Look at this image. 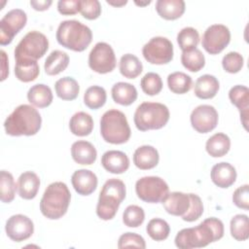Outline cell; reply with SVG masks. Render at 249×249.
I'll return each instance as SVG.
<instances>
[{
	"instance_id": "obj_27",
	"label": "cell",
	"mask_w": 249,
	"mask_h": 249,
	"mask_svg": "<svg viewBox=\"0 0 249 249\" xmlns=\"http://www.w3.org/2000/svg\"><path fill=\"white\" fill-rule=\"evenodd\" d=\"M40 74V67L37 60L18 59L16 60L15 75L18 80L23 83H29L37 79Z\"/></svg>"
},
{
	"instance_id": "obj_18",
	"label": "cell",
	"mask_w": 249,
	"mask_h": 249,
	"mask_svg": "<svg viewBox=\"0 0 249 249\" xmlns=\"http://www.w3.org/2000/svg\"><path fill=\"white\" fill-rule=\"evenodd\" d=\"M101 164L110 173L122 174L128 169L129 159L122 151L110 150L102 155Z\"/></svg>"
},
{
	"instance_id": "obj_9",
	"label": "cell",
	"mask_w": 249,
	"mask_h": 249,
	"mask_svg": "<svg viewBox=\"0 0 249 249\" xmlns=\"http://www.w3.org/2000/svg\"><path fill=\"white\" fill-rule=\"evenodd\" d=\"M137 196L149 203L162 202L169 194L167 183L158 176H145L138 179L135 183Z\"/></svg>"
},
{
	"instance_id": "obj_37",
	"label": "cell",
	"mask_w": 249,
	"mask_h": 249,
	"mask_svg": "<svg viewBox=\"0 0 249 249\" xmlns=\"http://www.w3.org/2000/svg\"><path fill=\"white\" fill-rule=\"evenodd\" d=\"M181 62L187 70L198 72L205 65V57L201 51L196 48L188 52H183L181 54Z\"/></svg>"
},
{
	"instance_id": "obj_38",
	"label": "cell",
	"mask_w": 249,
	"mask_h": 249,
	"mask_svg": "<svg viewBox=\"0 0 249 249\" xmlns=\"http://www.w3.org/2000/svg\"><path fill=\"white\" fill-rule=\"evenodd\" d=\"M107 99L106 90L104 88L99 86H91L89 87L84 94V103L89 109L96 110L101 108Z\"/></svg>"
},
{
	"instance_id": "obj_34",
	"label": "cell",
	"mask_w": 249,
	"mask_h": 249,
	"mask_svg": "<svg viewBox=\"0 0 249 249\" xmlns=\"http://www.w3.org/2000/svg\"><path fill=\"white\" fill-rule=\"evenodd\" d=\"M167 86L173 93L184 94L192 89L193 80L186 73L177 71L167 76Z\"/></svg>"
},
{
	"instance_id": "obj_16",
	"label": "cell",
	"mask_w": 249,
	"mask_h": 249,
	"mask_svg": "<svg viewBox=\"0 0 249 249\" xmlns=\"http://www.w3.org/2000/svg\"><path fill=\"white\" fill-rule=\"evenodd\" d=\"M229 98L238 110L240 114V121L247 130L248 116H249V89L245 86L236 85L229 91Z\"/></svg>"
},
{
	"instance_id": "obj_28",
	"label": "cell",
	"mask_w": 249,
	"mask_h": 249,
	"mask_svg": "<svg viewBox=\"0 0 249 249\" xmlns=\"http://www.w3.org/2000/svg\"><path fill=\"white\" fill-rule=\"evenodd\" d=\"M53 92L50 87L44 84L32 86L27 92L28 101L38 108H46L53 102Z\"/></svg>"
},
{
	"instance_id": "obj_15",
	"label": "cell",
	"mask_w": 249,
	"mask_h": 249,
	"mask_svg": "<svg viewBox=\"0 0 249 249\" xmlns=\"http://www.w3.org/2000/svg\"><path fill=\"white\" fill-rule=\"evenodd\" d=\"M5 231L10 239L16 242H21L33 234L34 224L27 216L16 214L7 220Z\"/></svg>"
},
{
	"instance_id": "obj_46",
	"label": "cell",
	"mask_w": 249,
	"mask_h": 249,
	"mask_svg": "<svg viewBox=\"0 0 249 249\" xmlns=\"http://www.w3.org/2000/svg\"><path fill=\"white\" fill-rule=\"evenodd\" d=\"M118 247L119 248L136 247V248L145 249L146 243L144 238L140 234H137L135 232H125L119 237Z\"/></svg>"
},
{
	"instance_id": "obj_12",
	"label": "cell",
	"mask_w": 249,
	"mask_h": 249,
	"mask_svg": "<svg viewBox=\"0 0 249 249\" xmlns=\"http://www.w3.org/2000/svg\"><path fill=\"white\" fill-rule=\"evenodd\" d=\"M26 13L21 9L9 11L0 20V44L6 46L12 43L14 37L25 26Z\"/></svg>"
},
{
	"instance_id": "obj_4",
	"label": "cell",
	"mask_w": 249,
	"mask_h": 249,
	"mask_svg": "<svg viewBox=\"0 0 249 249\" xmlns=\"http://www.w3.org/2000/svg\"><path fill=\"white\" fill-rule=\"evenodd\" d=\"M55 37L62 47L74 52H83L91 43L92 32L81 21L69 19L59 23Z\"/></svg>"
},
{
	"instance_id": "obj_42",
	"label": "cell",
	"mask_w": 249,
	"mask_h": 249,
	"mask_svg": "<svg viewBox=\"0 0 249 249\" xmlns=\"http://www.w3.org/2000/svg\"><path fill=\"white\" fill-rule=\"evenodd\" d=\"M141 89L144 93L148 95H156L162 89V81L159 74L154 72H148L144 75L140 82Z\"/></svg>"
},
{
	"instance_id": "obj_20",
	"label": "cell",
	"mask_w": 249,
	"mask_h": 249,
	"mask_svg": "<svg viewBox=\"0 0 249 249\" xmlns=\"http://www.w3.org/2000/svg\"><path fill=\"white\" fill-rule=\"evenodd\" d=\"M161 203L168 214L182 217L190 207V196L182 192H172Z\"/></svg>"
},
{
	"instance_id": "obj_17",
	"label": "cell",
	"mask_w": 249,
	"mask_h": 249,
	"mask_svg": "<svg viewBox=\"0 0 249 249\" xmlns=\"http://www.w3.org/2000/svg\"><path fill=\"white\" fill-rule=\"evenodd\" d=\"M71 183L74 190L81 196H89L97 187L96 175L89 169H78L71 177Z\"/></svg>"
},
{
	"instance_id": "obj_45",
	"label": "cell",
	"mask_w": 249,
	"mask_h": 249,
	"mask_svg": "<svg viewBox=\"0 0 249 249\" xmlns=\"http://www.w3.org/2000/svg\"><path fill=\"white\" fill-rule=\"evenodd\" d=\"M80 13L82 16L89 20L99 18L101 15V5L98 0H81Z\"/></svg>"
},
{
	"instance_id": "obj_11",
	"label": "cell",
	"mask_w": 249,
	"mask_h": 249,
	"mask_svg": "<svg viewBox=\"0 0 249 249\" xmlns=\"http://www.w3.org/2000/svg\"><path fill=\"white\" fill-rule=\"evenodd\" d=\"M116 54L112 47L105 42L94 45L89 54V66L98 74H107L116 67Z\"/></svg>"
},
{
	"instance_id": "obj_51",
	"label": "cell",
	"mask_w": 249,
	"mask_h": 249,
	"mask_svg": "<svg viewBox=\"0 0 249 249\" xmlns=\"http://www.w3.org/2000/svg\"><path fill=\"white\" fill-rule=\"evenodd\" d=\"M109 5H112L114 7H122V6H124L127 1L126 0H122V1H111V0H107L106 1Z\"/></svg>"
},
{
	"instance_id": "obj_49",
	"label": "cell",
	"mask_w": 249,
	"mask_h": 249,
	"mask_svg": "<svg viewBox=\"0 0 249 249\" xmlns=\"http://www.w3.org/2000/svg\"><path fill=\"white\" fill-rule=\"evenodd\" d=\"M53 4L52 0H31L30 5L36 11H46Z\"/></svg>"
},
{
	"instance_id": "obj_30",
	"label": "cell",
	"mask_w": 249,
	"mask_h": 249,
	"mask_svg": "<svg viewBox=\"0 0 249 249\" xmlns=\"http://www.w3.org/2000/svg\"><path fill=\"white\" fill-rule=\"evenodd\" d=\"M231 148V139L230 137L223 133L217 132L213 134L205 144L206 152L213 158H221L227 155Z\"/></svg>"
},
{
	"instance_id": "obj_32",
	"label": "cell",
	"mask_w": 249,
	"mask_h": 249,
	"mask_svg": "<svg viewBox=\"0 0 249 249\" xmlns=\"http://www.w3.org/2000/svg\"><path fill=\"white\" fill-rule=\"evenodd\" d=\"M56 95L62 100H74L79 95L80 86L72 77H63L58 79L54 84Z\"/></svg>"
},
{
	"instance_id": "obj_13",
	"label": "cell",
	"mask_w": 249,
	"mask_h": 249,
	"mask_svg": "<svg viewBox=\"0 0 249 249\" xmlns=\"http://www.w3.org/2000/svg\"><path fill=\"white\" fill-rule=\"evenodd\" d=\"M231 41L230 29L224 24H212L203 33L201 45L210 54L223 52Z\"/></svg>"
},
{
	"instance_id": "obj_25",
	"label": "cell",
	"mask_w": 249,
	"mask_h": 249,
	"mask_svg": "<svg viewBox=\"0 0 249 249\" xmlns=\"http://www.w3.org/2000/svg\"><path fill=\"white\" fill-rule=\"evenodd\" d=\"M220 88L218 79L209 74H204L197 78L195 84V94L200 99H210L213 98Z\"/></svg>"
},
{
	"instance_id": "obj_19",
	"label": "cell",
	"mask_w": 249,
	"mask_h": 249,
	"mask_svg": "<svg viewBox=\"0 0 249 249\" xmlns=\"http://www.w3.org/2000/svg\"><path fill=\"white\" fill-rule=\"evenodd\" d=\"M211 180L219 188H229L236 180V170L229 162L222 161L216 163L211 169Z\"/></svg>"
},
{
	"instance_id": "obj_7",
	"label": "cell",
	"mask_w": 249,
	"mask_h": 249,
	"mask_svg": "<svg viewBox=\"0 0 249 249\" xmlns=\"http://www.w3.org/2000/svg\"><path fill=\"white\" fill-rule=\"evenodd\" d=\"M170 113L162 103L143 102L135 110L134 124L140 131L160 129L169 121Z\"/></svg>"
},
{
	"instance_id": "obj_6",
	"label": "cell",
	"mask_w": 249,
	"mask_h": 249,
	"mask_svg": "<svg viewBox=\"0 0 249 249\" xmlns=\"http://www.w3.org/2000/svg\"><path fill=\"white\" fill-rule=\"evenodd\" d=\"M100 133L107 143H126L130 138L131 130L125 115L117 109L106 111L100 120Z\"/></svg>"
},
{
	"instance_id": "obj_23",
	"label": "cell",
	"mask_w": 249,
	"mask_h": 249,
	"mask_svg": "<svg viewBox=\"0 0 249 249\" xmlns=\"http://www.w3.org/2000/svg\"><path fill=\"white\" fill-rule=\"evenodd\" d=\"M40 179L33 171L21 173L18 180V195L23 199H33L39 191Z\"/></svg>"
},
{
	"instance_id": "obj_14",
	"label": "cell",
	"mask_w": 249,
	"mask_h": 249,
	"mask_svg": "<svg viewBox=\"0 0 249 249\" xmlns=\"http://www.w3.org/2000/svg\"><path fill=\"white\" fill-rule=\"evenodd\" d=\"M217 110L207 104L196 107L191 113V124L193 128L199 133H207L212 131L218 124Z\"/></svg>"
},
{
	"instance_id": "obj_29",
	"label": "cell",
	"mask_w": 249,
	"mask_h": 249,
	"mask_svg": "<svg viewBox=\"0 0 249 249\" xmlns=\"http://www.w3.org/2000/svg\"><path fill=\"white\" fill-rule=\"evenodd\" d=\"M69 128L76 136H88L93 129V120L86 112H77L69 121Z\"/></svg>"
},
{
	"instance_id": "obj_40",
	"label": "cell",
	"mask_w": 249,
	"mask_h": 249,
	"mask_svg": "<svg viewBox=\"0 0 249 249\" xmlns=\"http://www.w3.org/2000/svg\"><path fill=\"white\" fill-rule=\"evenodd\" d=\"M146 231L148 235L156 241H162L166 239L170 232V227L168 223L160 218H154L149 221Z\"/></svg>"
},
{
	"instance_id": "obj_3",
	"label": "cell",
	"mask_w": 249,
	"mask_h": 249,
	"mask_svg": "<svg viewBox=\"0 0 249 249\" xmlns=\"http://www.w3.org/2000/svg\"><path fill=\"white\" fill-rule=\"evenodd\" d=\"M71 194L67 185L63 182L50 184L41 198V213L48 219L57 220L64 216L68 210Z\"/></svg>"
},
{
	"instance_id": "obj_48",
	"label": "cell",
	"mask_w": 249,
	"mask_h": 249,
	"mask_svg": "<svg viewBox=\"0 0 249 249\" xmlns=\"http://www.w3.org/2000/svg\"><path fill=\"white\" fill-rule=\"evenodd\" d=\"M81 0H59L57 2V11L63 16L75 15L80 12Z\"/></svg>"
},
{
	"instance_id": "obj_35",
	"label": "cell",
	"mask_w": 249,
	"mask_h": 249,
	"mask_svg": "<svg viewBox=\"0 0 249 249\" xmlns=\"http://www.w3.org/2000/svg\"><path fill=\"white\" fill-rule=\"evenodd\" d=\"M230 230L231 236L237 241L247 240L249 237V221L245 214H237L231 220Z\"/></svg>"
},
{
	"instance_id": "obj_8",
	"label": "cell",
	"mask_w": 249,
	"mask_h": 249,
	"mask_svg": "<svg viewBox=\"0 0 249 249\" xmlns=\"http://www.w3.org/2000/svg\"><path fill=\"white\" fill-rule=\"evenodd\" d=\"M49 49L48 38L39 31H30L18 42L15 49V59H34L44 56Z\"/></svg>"
},
{
	"instance_id": "obj_24",
	"label": "cell",
	"mask_w": 249,
	"mask_h": 249,
	"mask_svg": "<svg viewBox=\"0 0 249 249\" xmlns=\"http://www.w3.org/2000/svg\"><path fill=\"white\" fill-rule=\"evenodd\" d=\"M185 2L183 0H158L156 11L159 16L166 20H174L185 13Z\"/></svg>"
},
{
	"instance_id": "obj_10",
	"label": "cell",
	"mask_w": 249,
	"mask_h": 249,
	"mask_svg": "<svg viewBox=\"0 0 249 249\" xmlns=\"http://www.w3.org/2000/svg\"><path fill=\"white\" fill-rule=\"evenodd\" d=\"M142 54L151 64H167L173 58V45L165 37H153L144 45Z\"/></svg>"
},
{
	"instance_id": "obj_1",
	"label": "cell",
	"mask_w": 249,
	"mask_h": 249,
	"mask_svg": "<svg viewBox=\"0 0 249 249\" xmlns=\"http://www.w3.org/2000/svg\"><path fill=\"white\" fill-rule=\"evenodd\" d=\"M224 236V224L215 217L202 221L195 228L183 229L175 236V245L180 249L205 247Z\"/></svg>"
},
{
	"instance_id": "obj_2",
	"label": "cell",
	"mask_w": 249,
	"mask_h": 249,
	"mask_svg": "<svg viewBox=\"0 0 249 249\" xmlns=\"http://www.w3.org/2000/svg\"><path fill=\"white\" fill-rule=\"evenodd\" d=\"M41 124L40 113L28 104L18 106L4 122L5 131L11 136L35 135L40 130Z\"/></svg>"
},
{
	"instance_id": "obj_5",
	"label": "cell",
	"mask_w": 249,
	"mask_h": 249,
	"mask_svg": "<svg viewBox=\"0 0 249 249\" xmlns=\"http://www.w3.org/2000/svg\"><path fill=\"white\" fill-rule=\"evenodd\" d=\"M125 185L122 180L117 178L107 180L99 194L96 215L104 221L113 219L120 204L125 198Z\"/></svg>"
},
{
	"instance_id": "obj_33",
	"label": "cell",
	"mask_w": 249,
	"mask_h": 249,
	"mask_svg": "<svg viewBox=\"0 0 249 249\" xmlns=\"http://www.w3.org/2000/svg\"><path fill=\"white\" fill-rule=\"evenodd\" d=\"M143 70L142 62L137 56L131 53L124 54L120 59V72L127 79H135Z\"/></svg>"
},
{
	"instance_id": "obj_31",
	"label": "cell",
	"mask_w": 249,
	"mask_h": 249,
	"mask_svg": "<svg viewBox=\"0 0 249 249\" xmlns=\"http://www.w3.org/2000/svg\"><path fill=\"white\" fill-rule=\"evenodd\" d=\"M69 64V56L66 53L55 50L53 51L45 60L44 69L47 75L55 76L63 72Z\"/></svg>"
},
{
	"instance_id": "obj_21",
	"label": "cell",
	"mask_w": 249,
	"mask_h": 249,
	"mask_svg": "<svg viewBox=\"0 0 249 249\" xmlns=\"http://www.w3.org/2000/svg\"><path fill=\"white\" fill-rule=\"evenodd\" d=\"M160 156L158 150L150 145L138 147L133 154V163L142 170H148L156 167L159 163Z\"/></svg>"
},
{
	"instance_id": "obj_36",
	"label": "cell",
	"mask_w": 249,
	"mask_h": 249,
	"mask_svg": "<svg viewBox=\"0 0 249 249\" xmlns=\"http://www.w3.org/2000/svg\"><path fill=\"white\" fill-rule=\"evenodd\" d=\"M18 184H16L13 175L6 171L1 170L0 172V198L4 203H10L14 200Z\"/></svg>"
},
{
	"instance_id": "obj_44",
	"label": "cell",
	"mask_w": 249,
	"mask_h": 249,
	"mask_svg": "<svg viewBox=\"0 0 249 249\" xmlns=\"http://www.w3.org/2000/svg\"><path fill=\"white\" fill-rule=\"evenodd\" d=\"M190 196V207L188 211L182 216V219L186 222L196 221L203 213V204L200 197L195 194H189Z\"/></svg>"
},
{
	"instance_id": "obj_22",
	"label": "cell",
	"mask_w": 249,
	"mask_h": 249,
	"mask_svg": "<svg viewBox=\"0 0 249 249\" xmlns=\"http://www.w3.org/2000/svg\"><path fill=\"white\" fill-rule=\"evenodd\" d=\"M71 156L75 162L84 165H90L96 160L97 152L90 142L79 140L72 144Z\"/></svg>"
},
{
	"instance_id": "obj_41",
	"label": "cell",
	"mask_w": 249,
	"mask_h": 249,
	"mask_svg": "<svg viewBox=\"0 0 249 249\" xmlns=\"http://www.w3.org/2000/svg\"><path fill=\"white\" fill-rule=\"evenodd\" d=\"M145 220V212L138 205H128L123 213V222L126 227L138 228Z\"/></svg>"
},
{
	"instance_id": "obj_26",
	"label": "cell",
	"mask_w": 249,
	"mask_h": 249,
	"mask_svg": "<svg viewBox=\"0 0 249 249\" xmlns=\"http://www.w3.org/2000/svg\"><path fill=\"white\" fill-rule=\"evenodd\" d=\"M111 94L113 100L123 106H128L132 104L137 99V89L136 88L124 82L116 83L111 89Z\"/></svg>"
},
{
	"instance_id": "obj_39",
	"label": "cell",
	"mask_w": 249,
	"mask_h": 249,
	"mask_svg": "<svg viewBox=\"0 0 249 249\" xmlns=\"http://www.w3.org/2000/svg\"><path fill=\"white\" fill-rule=\"evenodd\" d=\"M177 43L182 52L194 50L199 43V34L194 27H184L177 34Z\"/></svg>"
},
{
	"instance_id": "obj_50",
	"label": "cell",
	"mask_w": 249,
	"mask_h": 249,
	"mask_svg": "<svg viewBox=\"0 0 249 249\" xmlns=\"http://www.w3.org/2000/svg\"><path fill=\"white\" fill-rule=\"evenodd\" d=\"M1 55H2V76H1V81H4L7 76L9 75V65H8V61H7V55L6 53L1 50Z\"/></svg>"
},
{
	"instance_id": "obj_47",
	"label": "cell",
	"mask_w": 249,
	"mask_h": 249,
	"mask_svg": "<svg viewBox=\"0 0 249 249\" xmlns=\"http://www.w3.org/2000/svg\"><path fill=\"white\" fill-rule=\"evenodd\" d=\"M232 202L238 208L248 210L249 209V186L245 184L238 187L232 195Z\"/></svg>"
},
{
	"instance_id": "obj_43",
	"label": "cell",
	"mask_w": 249,
	"mask_h": 249,
	"mask_svg": "<svg viewBox=\"0 0 249 249\" xmlns=\"http://www.w3.org/2000/svg\"><path fill=\"white\" fill-rule=\"evenodd\" d=\"M243 56L237 52H230L224 55L222 59V66L224 70L231 74L239 72L243 67Z\"/></svg>"
},
{
	"instance_id": "obj_52",
	"label": "cell",
	"mask_w": 249,
	"mask_h": 249,
	"mask_svg": "<svg viewBox=\"0 0 249 249\" xmlns=\"http://www.w3.org/2000/svg\"><path fill=\"white\" fill-rule=\"evenodd\" d=\"M151 3V1H146V2H137L135 1V4L138 6H145V5H149Z\"/></svg>"
}]
</instances>
